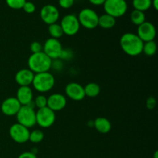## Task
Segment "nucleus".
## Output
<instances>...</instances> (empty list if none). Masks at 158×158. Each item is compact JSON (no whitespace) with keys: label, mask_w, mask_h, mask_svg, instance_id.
Here are the masks:
<instances>
[{"label":"nucleus","mask_w":158,"mask_h":158,"mask_svg":"<svg viewBox=\"0 0 158 158\" xmlns=\"http://www.w3.org/2000/svg\"><path fill=\"white\" fill-rule=\"evenodd\" d=\"M120 45L127 55L130 56H137L142 53L143 42L137 34L127 32L120 37Z\"/></svg>","instance_id":"obj_1"},{"label":"nucleus","mask_w":158,"mask_h":158,"mask_svg":"<svg viewBox=\"0 0 158 158\" xmlns=\"http://www.w3.org/2000/svg\"><path fill=\"white\" fill-rule=\"evenodd\" d=\"M52 60L43 51L38 53H32L28 59L29 69L35 74L49 72L52 67Z\"/></svg>","instance_id":"obj_2"},{"label":"nucleus","mask_w":158,"mask_h":158,"mask_svg":"<svg viewBox=\"0 0 158 158\" xmlns=\"http://www.w3.org/2000/svg\"><path fill=\"white\" fill-rule=\"evenodd\" d=\"M32 85L37 92L44 94L49 92L53 88L55 85V78L49 72L36 73L34 75Z\"/></svg>","instance_id":"obj_3"},{"label":"nucleus","mask_w":158,"mask_h":158,"mask_svg":"<svg viewBox=\"0 0 158 158\" xmlns=\"http://www.w3.org/2000/svg\"><path fill=\"white\" fill-rule=\"evenodd\" d=\"M35 105L33 101L29 105L21 106L16 116L18 123L26 127V128H31L36 124L35 122V111L34 110Z\"/></svg>","instance_id":"obj_4"},{"label":"nucleus","mask_w":158,"mask_h":158,"mask_svg":"<svg viewBox=\"0 0 158 158\" xmlns=\"http://www.w3.org/2000/svg\"><path fill=\"white\" fill-rule=\"evenodd\" d=\"M103 8L106 14L116 19L123 16L126 13L127 4L125 0H106Z\"/></svg>","instance_id":"obj_5"},{"label":"nucleus","mask_w":158,"mask_h":158,"mask_svg":"<svg viewBox=\"0 0 158 158\" xmlns=\"http://www.w3.org/2000/svg\"><path fill=\"white\" fill-rule=\"evenodd\" d=\"M77 19L80 26L87 29H94L98 26L99 15L95 11L89 8L82 9Z\"/></svg>","instance_id":"obj_6"},{"label":"nucleus","mask_w":158,"mask_h":158,"mask_svg":"<svg viewBox=\"0 0 158 158\" xmlns=\"http://www.w3.org/2000/svg\"><path fill=\"white\" fill-rule=\"evenodd\" d=\"M56 121V114L54 111L46 106L38 109L35 112V122L42 128H49Z\"/></svg>","instance_id":"obj_7"},{"label":"nucleus","mask_w":158,"mask_h":158,"mask_svg":"<svg viewBox=\"0 0 158 158\" xmlns=\"http://www.w3.org/2000/svg\"><path fill=\"white\" fill-rule=\"evenodd\" d=\"M60 26L63 29V34L72 36L79 32L80 28V23L77 15L73 14H68L65 15L60 22Z\"/></svg>","instance_id":"obj_8"},{"label":"nucleus","mask_w":158,"mask_h":158,"mask_svg":"<svg viewBox=\"0 0 158 158\" xmlns=\"http://www.w3.org/2000/svg\"><path fill=\"white\" fill-rule=\"evenodd\" d=\"M63 49V46L59 40L53 38L48 39L43 46V52L51 60H57L60 58Z\"/></svg>","instance_id":"obj_9"},{"label":"nucleus","mask_w":158,"mask_h":158,"mask_svg":"<svg viewBox=\"0 0 158 158\" xmlns=\"http://www.w3.org/2000/svg\"><path fill=\"white\" fill-rule=\"evenodd\" d=\"M29 133L28 128L19 123L12 124L9 128V135L12 140L17 143H24L29 140Z\"/></svg>","instance_id":"obj_10"},{"label":"nucleus","mask_w":158,"mask_h":158,"mask_svg":"<svg viewBox=\"0 0 158 158\" xmlns=\"http://www.w3.org/2000/svg\"><path fill=\"white\" fill-rule=\"evenodd\" d=\"M137 35L143 43L153 41L156 36L155 26L150 22L145 21L141 25L138 26Z\"/></svg>","instance_id":"obj_11"},{"label":"nucleus","mask_w":158,"mask_h":158,"mask_svg":"<svg viewBox=\"0 0 158 158\" xmlns=\"http://www.w3.org/2000/svg\"><path fill=\"white\" fill-rule=\"evenodd\" d=\"M40 17L46 24L49 26L53 23H56L60 18V12L56 6L52 5H46L41 9Z\"/></svg>","instance_id":"obj_12"},{"label":"nucleus","mask_w":158,"mask_h":158,"mask_svg":"<svg viewBox=\"0 0 158 158\" xmlns=\"http://www.w3.org/2000/svg\"><path fill=\"white\" fill-rule=\"evenodd\" d=\"M65 92L66 96L74 101H81L86 97L83 86L75 82L68 83L65 88Z\"/></svg>","instance_id":"obj_13"},{"label":"nucleus","mask_w":158,"mask_h":158,"mask_svg":"<svg viewBox=\"0 0 158 158\" xmlns=\"http://www.w3.org/2000/svg\"><path fill=\"white\" fill-rule=\"evenodd\" d=\"M21 106L22 105L15 97H8L2 103L1 111L4 115L12 117V116L16 115Z\"/></svg>","instance_id":"obj_14"},{"label":"nucleus","mask_w":158,"mask_h":158,"mask_svg":"<svg viewBox=\"0 0 158 158\" xmlns=\"http://www.w3.org/2000/svg\"><path fill=\"white\" fill-rule=\"evenodd\" d=\"M66 98L61 94H51L47 98V107L54 112L60 111L66 106Z\"/></svg>","instance_id":"obj_15"},{"label":"nucleus","mask_w":158,"mask_h":158,"mask_svg":"<svg viewBox=\"0 0 158 158\" xmlns=\"http://www.w3.org/2000/svg\"><path fill=\"white\" fill-rule=\"evenodd\" d=\"M33 72L28 69H22L15 73V80L19 86H29L32 84L34 78Z\"/></svg>","instance_id":"obj_16"},{"label":"nucleus","mask_w":158,"mask_h":158,"mask_svg":"<svg viewBox=\"0 0 158 158\" xmlns=\"http://www.w3.org/2000/svg\"><path fill=\"white\" fill-rule=\"evenodd\" d=\"M22 106L29 105L33 101V93L29 86H19L16 92V97Z\"/></svg>","instance_id":"obj_17"},{"label":"nucleus","mask_w":158,"mask_h":158,"mask_svg":"<svg viewBox=\"0 0 158 158\" xmlns=\"http://www.w3.org/2000/svg\"><path fill=\"white\" fill-rule=\"evenodd\" d=\"M94 127L100 134H107L111 131L112 125L106 117H97L94 121Z\"/></svg>","instance_id":"obj_18"},{"label":"nucleus","mask_w":158,"mask_h":158,"mask_svg":"<svg viewBox=\"0 0 158 158\" xmlns=\"http://www.w3.org/2000/svg\"><path fill=\"white\" fill-rule=\"evenodd\" d=\"M116 24V19L108 14L105 13L99 16L98 26L103 29H111Z\"/></svg>","instance_id":"obj_19"},{"label":"nucleus","mask_w":158,"mask_h":158,"mask_svg":"<svg viewBox=\"0 0 158 158\" xmlns=\"http://www.w3.org/2000/svg\"><path fill=\"white\" fill-rule=\"evenodd\" d=\"M85 96L90 98L97 97L100 93V87L97 83H89L84 86Z\"/></svg>","instance_id":"obj_20"},{"label":"nucleus","mask_w":158,"mask_h":158,"mask_svg":"<svg viewBox=\"0 0 158 158\" xmlns=\"http://www.w3.org/2000/svg\"><path fill=\"white\" fill-rule=\"evenodd\" d=\"M131 20L133 24L137 26H140L146 21V16H145L144 12L134 9L131 13Z\"/></svg>","instance_id":"obj_21"},{"label":"nucleus","mask_w":158,"mask_h":158,"mask_svg":"<svg viewBox=\"0 0 158 158\" xmlns=\"http://www.w3.org/2000/svg\"><path fill=\"white\" fill-rule=\"evenodd\" d=\"M48 30H49V33L50 35L51 38L59 40L63 35V29H62L60 25L58 24L57 23L49 25V28H48Z\"/></svg>","instance_id":"obj_22"},{"label":"nucleus","mask_w":158,"mask_h":158,"mask_svg":"<svg viewBox=\"0 0 158 158\" xmlns=\"http://www.w3.org/2000/svg\"><path fill=\"white\" fill-rule=\"evenodd\" d=\"M133 6L134 9L144 12L151 6V0H133Z\"/></svg>","instance_id":"obj_23"},{"label":"nucleus","mask_w":158,"mask_h":158,"mask_svg":"<svg viewBox=\"0 0 158 158\" xmlns=\"http://www.w3.org/2000/svg\"><path fill=\"white\" fill-rule=\"evenodd\" d=\"M156 52H157V44L154 40L143 43L142 52H144L145 55L148 56H153L155 55Z\"/></svg>","instance_id":"obj_24"},{"label":"nucleus","mask_w":158,"mask_h":158,"mask_svg":"<svg viewBox=\"0 0 158 158\" xmlns=\"http://www.w3.org/2000/svg\"><path fill=\"white\" fill-rule=\"evenodd\" d=\"M44 138V134L40 130H34L29 133V140L33 143H38L43 141Z\"/></svg>","instance_id":"obj_25"},{"label":"nucleus","mask_w":158,"mask_h":158,"mask_svg":"<svg viewBox=\"0 0 158 158\" xmlns=\"http://www.w3.org/2000/svg\"><path fill=\"white\" fill-rule=\"evenodd\" d=\"M33 103L35 106H36L38 109L44 108L47 106V97H45L44 95H39L37 96L33 100Z\"/></svg>","instance_id":"obj_26"},{"label":"nucleus","mask_w":158,"mask_h":158,"mask_svg":"<svg viewBox=\"0 0 158 158\" xmlns=\"http://www.w3.org/2000/svg\"><path fill=\"white\" fill-rule=\"evenodd\" d=\"M6 4L9 8L12 9H23L26 0H6Z\"/></svg>","instance_id":"obj_27"},{"label":"nucleus","mask_w":158,"mask_h":158,"mask_svg":"<svg viewBox=\"0 0 158 158\" xmlns=\"http://www.w3.org/2000/svg\"><path fill=\"white\" fill-rule=\"evenodd\" d=\"M23 9L24 10L25 12H26V13L32 14L35 12V6L34 3L32 2L26 1V2H25L24 6H23Z\"/></svg>","instance_id":"obj_28"},{"label":"nucleus","mask_w":158,"mask_h":158,"mask_svg":"<svg viewBox=\"0 0 158 158\" xmlns=\"http://www.w3.org/2000/svg\"><path fill=\"white\" fill-rule=\"evenodd\" d=\"M30 50L32 53H38L43 51V46L40 44V42L34 41L31 43Z\"/></svg>","instance_id":"obj_29"},{"label":"nucleus","mask_w":158,"mask_h":158,"mask_svg":"<svg viewBox=\"0 0 158 158\" xmlns=\"http://www.w3.org/2000/svg\"><path fill=\"white\" fill-rule=\"evenodd\" d=\"M75 0H59V5L63 9H69L74 4Z\"/></svg>","instance_id":"obj_30"},{"label":"nucleus","mask_w":158,"mask_h":158,"mask_svg":"<svg viewBox=\"0 0 158 158\" xmlns=\"http://www.w3.org/2000/svg\"><path fill=\"white\" fill-rule=\"evenodd\" d=\"M156 102L155 98L154 97H150L149 98H148V100H146V106L147 108L149 110H153L156 106Z\"/></svg>","instance_id":"obj_31"},{"label":"nucleus","mask_w":158,"mask_h":158,"mask_svg":"<svg viewBox=\"0 0 158 158\" xmlns=\"http://www.w3.org/2000/svg\"><path fill=\"white\" fill-rule=\"evenodd\" d=\"M18 158H37L35 154L32 152H23L19 156Z\"/></svg>","instance_id":"obj_32"},{"label":"nucleus","mask_w":158,"mask_h":158,"mask_svg":"<svg viewBox=\"0 0 158 158\" xmlns=\"http://www.w3.org/2000/svg\"><path fill=\"white\" fill-rule=\"evenodd\" d=\"M72 57V52H70L69 50H63L62 51V53L60 55V58L61 59H66V60H68V59L71 58Z\"/></svg>","instance_id":"obj_33"},{"label":"nucleus","mask_w":158,"mask_h":158,"mask_svg":"<svg viewBox=\"0 0 158 158\" xmlns=\"http://www.w3.org/2000/svg\"><path fill=\"white\" fill-rule=\"evenodd\" d=\"M89 1L91 4L94 5V6H102L104 4L106 0H89Z\"/></svg>","instance_id":"obj_34"},{"label":"nucleus","mask_w":158,"mask_h":158,"mask_svg":"<svg viewBox=\"0 0 158 158\" xmlns=\"http://www.w3.org/2000/svg\"><path fill=\"white\" fill-rule=\"evenodd\" d=\"M151 6L154 8L155 10L158 9V0H151Z\"/></svg>","instance_id":"obj_35"},{"label":"nucleus","mask_w":158,"mask_h":158,"mask_svg":"<svg viewBox=\"0 0 158 158\" xmlns=\"http://www.w3.org/2000/svg\"><path fill=\"white\" fill-rule=\"evenodd\" d=\"M157 155H158V151H155V153H154V158H158Z\"/></svg>","instance_id":"obj_36"}]
</instances>
